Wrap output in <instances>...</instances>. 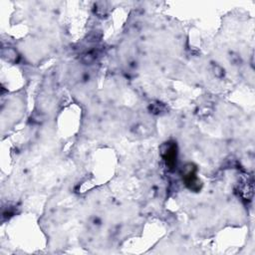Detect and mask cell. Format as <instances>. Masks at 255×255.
I'll return each mask as SVG.
<instances>
[{"label": "cell", "mask_w": 255, "mask_h": 255, "mask_svg": "<svg viewBox=\"0 0 255 255\" xmlns=\"http://www.w3.org/2000/svg\"><path fill=\"white\" fill-rule=\"evenodd\" d=\"M160 154L164 159L166 166L169 169H172L176 165V157H177V147L176 144L172 141L164 142L160 146Z\"/></svg>", "instance_id": "1"}, {"label": "cell", "mask_w": 255, "mask_h": 255, "mask_svg": "<svg viewBox=\"0 0 255 255\" xmlns=\"http://www.w3.org/2000/svg\"><path fill=\"white\" fill-rule=\"evenodd\" d=\"M195 171H196V168L191 163L186 164L183 167L182 176H183V180H184L185 185L189 189L197 191V190L200 189L201 184H200V180L196 177Z\"/></svg>", "instance_id": "2"}, {"label": "cell", "mask_w": 255, "mask_h": 255, "mask_svg": "<svg viewBox=\"0 0 255 255\" xmlns=\"http://www.w3.org/2000/svg\"><path fill=\"white\" fill-rule=\"evenodd\" d=\"M149 109H150V111H151L153 114H160V113L163 111L164 107H163L162 104L156 103V104H151L150 107H149Z\"/></svg>", "instance_id": "3"}]
</instances>
